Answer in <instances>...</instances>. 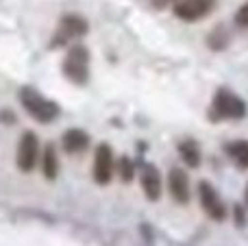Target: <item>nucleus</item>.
I'll list each match as a JSON object with an SVG mask.
<instances>
[{
	"mask_svg": "<svg viewBox=\"0 0 248 246\" xmlns=\"http://www.w3.org/2000/svg\"><path fill=\"white\" fill-rule=\"evenodd\" d=\"M140 183H141V190H144L148 200H157L159 196H161V174H159L157 166H153V164L141 166Z\"/></svg>",
	"mask_w": 248,
	"mask_h": 246,
	"instance_id": "obj_9",
	"label": "nucleus"
},
{
	"mask_svg": "<svg viewBox=\"0 0 248 246\" xmlns=\"http://www.w3.org/2000/svg\"><path fill=\"white\" fill-rule=\"evenodd\" d=\"M63 74L77 85H85L90 78V50L85 46H72L63 59Z\"/></svg>",
	"mask_w": 248,
	"mask_h": 246,
	"instance_id": "obj_3",
	"label": "nucleus"
},
{
	"mask_svg": "<svg viewBox=\"0 0 248 246\" xmlns=\"http://www.w3.org/2000/svg\"><path fill=\"white\" fill-rule=\"evenodd\" d=\"M224 153H227V157L240 170L248 168V142L246 139H233V142H227L224 144Z\"/></svg>",
	"mask_w": 248,
	"mask_h": 246,
	"instance_id": "obj_12",
	"label": "nucleus"
},
{
	"mask_svg": "<svg viewBox=\"0 0 248 246\" xmlns=\"http://www.w3.org/2000/svg\"><path fill=\"white\" fill-rule=\"evenodd\" d=\"M246 116V103L237 94L229 90H218L214 96V103L209 107V120L222 122V120H242Z\"/></svg>",
	"mask_w": 248,
	"mask_h": 246,
	"instance_id": "obj_1",
	"label": "nucleus"
},
{
	"mask_svg": "<svg viewBox=\"0 0 248 246\" xmlns=\"http://www.w3.org/2000/svg\"><path fill=\"white\" fill-rule=\"evenodd\" d=\"M39 159V139L35 133H24L17 144V155H16V164L22 172H31L37 166Z\"/></svg>",
	"mask_w": 248,
	"mask_h": 246,
	"instance_id": "obj_4",
	"label": "nucleus"
},
{
	"mask_svg": "<svg viewBox=\"0 0 248 246\" xmlns=\"http://www.w3.org/2000/svg\"><path fill=\"white\" fill-rule=\"evenodd\" d=\"M20 103L22 107L26 109V113L29 116H33L37 122H52L57 116H59V107H57V103H52V100L44 98L42 94H39L37 90H33V87H22L20 90Z\"/></svg>",
	"mask_w": 248,
	"mask_h": 246,
	"instance_id": "obj_2",
	"label": "nucleus"
},
{
	"mask_svg": "<svg viewBox=\"0 0 248 246\" xmlns=\"http://www.w3.org/2000/svg\"><path fill=\"white\" fill-rule=\"evenodd\" d=\"M42 166H44V174L46 179H55L59 172V159H57V151L52 144H48L44 148V157H42Z\"/></svg>",
	"mask_w": 248,
	"mask_h": 246,
	"instance_id": "obj_14",
	"label": "nucleus"
},
{
	"mask_svg": "<svg viewBox=\"0 0 248 246\" xmlns=\"http://www.w3.org/2000/svg\"><path fill=\"white\" fill-rule=\"evenodd\" d=\"M244 203H246V207H248V183H246V190H244Z\"/></svg>",
	"mask_w": 248,
	"mask_h": 246,
	"instance_id": "obj_18",
	"label": "nucleus"
},
{
	"mask_svg": "<svg viewBox=\"0 0 248 246\" xmlns=\"http://www.w3.org/2000/svg\"><path fill=\"white\" fill-rule=\"evenodd\" d=\"M216 7V0H179L174 4V15L183 22H196L209 15Z\"/></svg>",
	"mask_w": 248,
	"mask_h": 246,
	"instance_id": "obj_7",
	"label": "nucleus"
},
{
	"mask_svg": "<svg viewBox=\"0 0 248 246\" xmlns=\"http://www.w3.org/2000/svg\"><path fill=\"white\" fill-rule=\"evenodd\" d=\"M118 174H120V179L122 181H131L133 179V174H135V166H133V161L128 159L126 155L120 157V161H118Z\"/></svg>",
	"mask_w": 248,
	"mask_h": 246,
	"instance_id": "obj_15",
	"label": "nucleus"
},
{
	"mask_svg": "<svg viewBox=\"0 0 248 246\" xmlns=\"http://www.w3.org/2000/svg\"><path fill=\"white\" fill-rule=\"evenodd\" d=\"M61 139H63L65 153H70V155H78V153H83L87 146H90V135H87L85 131H81V129L65 131Z\"/></svg>",
	"mask_w": 248,
	"mask_h": 246,
	"instance_id": "obj_11",
	"label": "nucleus"
},
{
	"mask_svg": "<svg viewBox=\"0 0 248 246\" xmlns=\"http://www.w3.org/2000/svg\"><path fill=\"white\" fill-rule=\"evenodd\" d=\"M235 22H237L240 26H244V29H248V2L242 4L240 11L235 13Z\"/></svg>",
	"mask_w": 248,
	"mask_h": 246,
	"instance_id": "obj_16",
	"label": "nucleus"
},
{
	"mask_svg": "<svg viewBox=\"0 0 248 246\" xmlns=\"http://www.w3.org/2000/svg\"><path fill=\"white\" fill-rule=\"evenodd\" d=\"M179 0H153V4L157 9H163V7H168V4H176Z\"/></svg>",
	"mask_w": 248,
	"mask_h": 246,
	"instance_id": "obj_17",
	"label": "nucleus"
},
{
	"mask_svg": "<svg viewBox=\"0 0 248 246\" xmlns=\"http://www.w3.org/2000/svg\"><path fill=\"white\" fill-rule=\"evenodd\" d=\"M113 172H116V157H113L111 146L100 144L94 155V181L100 185H107L113 179Z\"/></svg>",
	"mask_w": 248,
	"mask_h": 246,
	"instance_id": "obj_6",
	"label": "nucleus"
},
{
	"mask_svg": "<svg viewBox=\"0 0 248 246\" xmlns=\"http://www.w3.org/2000/svg\"><path fill=\"white\" fill-rule=\"evenodd\" d=\"M87 33V22L81 15H63V20L57 26L55 39H52V46H63V44L72 42V39L81 37Z\"/></svg>",
	"mask_w": 248,
	"mask_h": 246,
	"instance_id": "obj_8",
	"label": "nucleus"
},
{
	"mask_svg": "<svg viewBox=\"0 0 248 246\" xmlns=\"http://www.w3.org/2000/svg\"><path fill=\"white\" fill-rule=\"evenodd\" d=\"M168 187H170V194L176 203H189V179L185 170L172 168L168 174Z\"/></svg>",
	"mask_w": 248,
	"mask_h": 246,
	"instance_id": "obj_10",
	"label": "nucleus"
},
{
	"mask_svg": "<svg viewBox=\"0 0 248 246\" xmlns=\"http://www.w3.org/2000/svg\"><path fill=\"white\" fill-rule=\"evenodd\" d=\"M198 199H201V205L205 209V214L214 220H224L227 218V207H224V200L220 199V194L216 192V187L207 181L198 183Z\"/></svg>",
	"mask_w": 248,
	"mask_h": 246,
	"instance_id": "obj_5",
	"label": "nucleus"
},
{
	"mask_svg": "<svg viewBox=\"0 0 248 246\" xmlns=\"http://www.w3.org/2000/svg\"><path fill=\"white\" fill-rule=\"evenodd\" d=\"M179 155L189 168H198L201 166V148L194 139H183L179 142Z\"/></svg>",
	"mask_w": 248,
	"mask_h": 246,
	"instance_id": "obj_13",
	"label": "nucleus"
}]
</instances>
